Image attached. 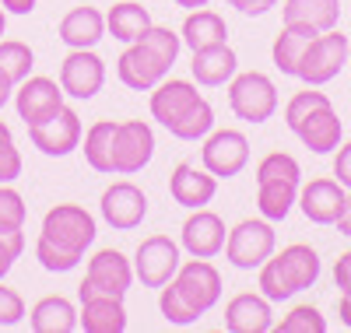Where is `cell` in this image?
<instances>
[{"mask_svg": "<svg viewBox=\"0 0 351 333\" xmlns=\"http://www.w3.org/2000/svg\"><path fill=\"white\" fill-rule=\"evenodd\" d=\"M215 130V109H211V102L208 99H200L180 123H176L169 134L176 137V140H204Z\"/></svg>", "mask_w": 351, "mask_h": 333, "instance_id": "34", "label": "cell"}, {"mask_svg": "<svg viewBox=\"0 0 351 333\" xmlns=\"http://www.w3.org/2000/svg\"><path fill=\"white\" fill-rule=\"evenodd\" d=\"M344 200H348V190L337 179H309L306 186H299V207L313 225H337Z\"/></svg>", "mask_w": 351, "mask_h": 333, "instance_id": "17", "label": "cell"}, {"mask_svg": "<svg viewBox=\"0 0 351 333\" xmlns=\"http://www.w3.org/2000/svg\"><path fill=\"white\" fill-rule=\"evenodd\" d=\"M4 25H8V11L0 8V36H4Z\"/></svg>", "mask_w": 351, "mask_h": 333, "instance_id": "52", "label": "cell"}, {"mask_svg": "<svg viewBox=\"0 0 351 333\" xmlns=\"http://www.w3.org/2000/svg\"><path fill=\"white\" fill-rule=\"evenodd\" d=\"M25 218H28L25 197H21L11 183H0V232L25 228Z\"/></svg>", "mask_w": 351, "mask_h": 333, "instance_id": "40", "label": "cell"}, {"mask_svg": "<svg viewBox=\"0 0 351 333\" xmlns=\"http://www.w3.org/2000/svg\"><path fill=\"white\" fill-rule=\"evenodd\" d=\"M260 179H295V183H302V165L288 151H271L256 165V183Z\"/></svg>", "mask_w": 351, "mask_h": 333, "instance_id": "38", "label": "cell"}, {"mask_svg": "<svg viewBox=\"0 0 351 333\" xmlns=\"http://www.w3.org/2000/svg\"><path fill=\"white\" fill-rule=\"evenodd\" d=\"M176 8H186V11H197V8H208L211 0H172Z\"/></svg>", "mask_w": 351, "mask_h": 333, "instance_id": "51", "label": "cell"}, {"mask_svg": "<svg viewBox=\"0 0 351 333\" xmlns=\"http://www.w3.org/2000/svg\"><path fill=\"white\" fill-rule=\"evenodd\" d=\"M225 238H228L225 221L215 210L197 207V210H190V218L180 228V249H186L190 256H200V260H215L218 253H225Z\"/></svg>", "mask_w": 351, "mask_h": 333, "instance_id": "15", "label": "cell"}, {"mask_svg": "<svg viewBox=\"0 0 351 333\" xmlns=\"http://www.w3.org/2000/svg\"><path fill=\"white\" fill-rule=\"evenodd\" d=\"M158 309H162L165 323H172V326H193L200 319V312L180 295V288H176L172 281L158 288Z\"/></svg>", "mask_w": 351, "mask_h": 333, "instance_id": "35", "label": "cell"}, {"mask_svg": "<svg viewBox=\"0 0 351 333\" xmlns=\"http://www.w3.org/2000/svg\"><path fill=\"white\" fill-rule=\"evenodd\" d=\"M232 8H236L239 14H250V18H256V14H267L271 8H278V0H228Z\"/></svg>", "mask_w": 351, "mask_h": 333, "instance_id": "46", "label": "cell"}, {"mask_svg": "<svg viewBox=\"0 0 351 333\" xmlns=\"http://www.w3.org/2000/svg\"><path fill=\"white\" fill-rule=\"evenodd\" d=\"M81 309H77V326L84 333H123L127 330V309H123V298H112V295H88L77 298Z\"/></svg>", "mask_w": 351, "mask_h": 333, "instance_id": "23", "label": "cell"}, {"mask_svg": "<svg viewBox=\"0 0 351 333\" xmlns=\"http://www.w3.org/2000/svg\"><path fill=\"white\" fill-rule=\"evenodd\" d=\"M36 67V53L28 42H18V39H4L0 42V71L8 74L11 84H21Z\"/></svg>", "mask_w": 351, "mask_h": 333, "instance_id": "32", "label": "cell"}, {"mask_svg": "<svg viewBox=\"0 0 351 333\" xmlns=\"http://www.w3.org/2000/svg\"><path fill=\"white\" fill-rule=\"evenodd\" d=\"M204 95L197 92L193 81H183V77H162L155 88H152V119H158V127L172 130L180 119L200 102Z\"/></svg>", "mask_w": 351, "mask_h": 333, "instance_id": "16", "label": "cell"}, {"mask_svg": "<svg viewBox=\"0 0 351 333\" xmlns=\"http://www.w3.org/2000/svg\"><path fill=\"white\" fill-rule=\"evenodd\" d=\"M334 175L344 190H351V140L334 151Z\"/></svg>", "mask_w": 351, "mask_h": 333, "instance_id": "44", "label": "cell"}, {"mask_svg": "<svg viewBox=\"0 0 351 333\" xmlns=\"http://www.w3.org/2000/svg\"><path fill=\"white\" fill-rule=\"evenodd\" d=\"M141 46H148L155 56H158V64L165 67V71H172V64L180 60V49H183V39H180V32H172L169 25H152L148 32H144L141 39H137Z\"/></svg>", "mask_w": 351, "mask_h": 333, "instance_id": "33", "label": "cell"}, {"mask_svg": "<svg viewBox=\"0 0 351 333\" xmlns=\"http://www.w3.org/2000/svg\"><path fill=\"white\" fill-rule=\"evenodd\" d=\"M56 36L67 49H95L102 39H106V14L99 8H71L60 25H56Z\"/></svg>", "mask_w": 351, "mask_h": 333, "instance_id": "22", "label": "cell"}, {"mask_svg": "<svg viewBox=\"0 0 351 333\" xmlns=\"http://www.w3.org/2000/svg\"><path fill=\"white\" fill-rule=\"evenodd\" d=\"M200 165L215 179H232L250 165V140L243 130H211L200 147Z\"/></svg>", "mask_w": 351, "mask_h": 333, "instance_id": "10", "label": "cell"}, {"mask_svg": "<svg viewBox=\"0 0 351 333\" xmlns=\"http://www.w3.org/2000/svg\"><path fill=\"white\" fill-rule=\"evenodd\" d=\"M21 169H25V162H21L18 144H14V134L4 119H0V183H14L21 175Z\"/></svg>", "mask_w": 351, "mask_h": 333, "instance_id": "41", "label": "cell"}, {"mask_svg": "<svg viewBox=\"0 0 351 333\" xmlns=\"http://www.w3.org/2000/svg\"><path fill=\"white\" fill-rule=\"evenodd\" d=\"M28 312H25V298L14 291V288H8L4 281H0V326H18L21 319H25Z\"/></svg>", "mask_w": 351, "mask_h": 333, "instance_id": "43", "label": "cell"}, {"mask_svg": "<svg viewBox=\"0 0 351 333\" xmlns=\"http://www.w3.org/2000/svg\"><path fill=\"white\" fill-rule=\"evenodd\" d=\"M348 67H351V53H348Z\"/></svg>", "mask_w": 351, "mask_h": 333, "instance_id": "53", "label": "cell"}, {"mask_svg": "<svg viewBox=\"0 0 351 333\" xmlns=\"http://www.w3.org/2000/svg\"><path fill=\"white\" fill-rule=\"evenodd\" d=\"M172 284L180 288V295L190 301L200 316H208L218 301H221V274H218V267H215L211 260L193 256L190 263H180Z\"/></svg>", "mask_w": 351, "mask_h": 333, "instance_id": "11", "label": "cell"}, {"mask_svg": "<svg viewBox=\"0 0 351 333\" xmlns=\"http://www.w3.org/2000/svg\"><path fill=\"white\" fill-rule=\"evenodd\" d=\"M180 39L190 53L197 49H208V46H221L228 42V25L218 11H208V8H197L186 14L183 28H180Z\"/></svg>", "mask_w": 351, "mask_h": 333, "instance_id": "26", "label": "cell"}, {"mask_svg": "<svg viewBox=\"0 0 351 333\" xmlns=\"http://www.w3.org/2000/svg\"><path fill=\"white\" fill-rule=\"evenodd\" d=\"M99 214L109 228L116 232H130L137 228L144 218H148V193H144L141 186L127 183V179H120V183H112L102 190V200H99Z\"/></svg>", "mask_w": 351, "mask_h": 333, "instance_id": "13", "label": "cell"}, {"mask_svg": "<svg viewBox=\"0 0 351 333\" xmlns=\"http://www.w3.org/2000/svg\"><path fill=\"white\" fill-rule=\"evenodd\" d=\"M348 53H351V39L341 36L337 28H330V32H319L309 39L302 60H299V71L295 77L302 84H313V88H324L330 84L344 67H348Z\"/></svg>", "mask_w": 351, "mask_h": 333, "instance_id": "2", "label": "cell"}, {"mask_svg": "<svg viewBox=\"0 0 351 333\" xmlns=\"http://www.w3.org/2000/svg\"><path fill=\"white\" fill-rule=\"evenodd\" d=\"M155 21H152V11L141 8L137 0H112V8L106 14V32L112 39H120L123 46L137 42L144 32H148Z\"/></svg>", "mask_w": 351, "mask_h": 333, "instance_id": "27", "label": "cell"}, {"mask_svg": "<svg viewBox=\"0 0 351 333\" xmlns=\"http://www.w3.org/2000/svg\"><path fill=\"white\" fill-rule=\"evenodd\" d=\"M11 95H14V84L8 81V74L0 71V109H4L8 102H11Z\"/></svg>", "mask_w": 351, "mask_h": 333, "instance_id": "50", "label": "cell"}, {"mask_svg": "<svg viewBox=\"0 0 351 333\" xmlns=\"http://www.w3.org/2000/svg\"><path fill=\"white\" fill-rule=\"evenodd\" d=\"M14 109L25 127H39L46 119H53L64 109V88L60 81L43 77V74H28L21 84H14Z\"/></svg>", "mask_w": 351, "mask_h": 333, "instance_id": "8", "label": "cell"}, {"mask_svg": "<svg viewBox=\"0 0 351 333\" xmlns=\"http://www.w3.org/2000/svg\"><path fill=\"white\" fill-rule=\"evenodd\" d=\"M218 193V179L208 172V169H197L190 162H180L169 175V197L186 207V210H197V207H208Z\"/></svg>", "mask_w": 351, "mask_h": 333, "instance_id": "18", "label": "cell"}, {"mask_svg": "<svg viewBox=\"0 0 351 333\" xmlns=\"http://www.w3.org/2000/svg\"><path fill=\"white\" fill-rule=\"evenodd\" d=\"M116 77H120L130 92H152L162 77H169V71L158 64V56L148 46L130 42L120 53V60H116Z\"/></svg>", "mask_w": 351, "mask_h": 333, "instance_id": "20", "label": "cell"}, {"mask_svg": "<svg viewBox=\"0 0 351 333\" xmlns=\"http://www.w3.org/2000/svg\"><path fill=\"white\" fill-rule=\"evenodd\" d=\"M316 32H309V28H299V25H285L281 32L274 36V46H271V56H274V67L285 74V77H295L299 71V60L309 46Z\"/></svg>", "mask_w": 351, "mask_h": 333, "instance_id": "30", "label": "cell"}, {"mask_svg": "<svg viewBox=\"0 0 351 333\" xmlns=\"http://www.w3.org/2000/svg\"><path fill=\"white\" fill-rule=\"evenodd\" d=\"M112 127H116L112 119H99V123H92L81 137L84 162L102 175H112Z\"/></svg>", "mask_w": 351, "mask_h": 333, "instance_id": "31", "label": "cell"}, {"mask_svg": "<svg viewBox=\"0 0 351 333\" xmlns=\"http://www.w3.org/2000/svg\"><path fill=\"white\" fill-rule=\"evenodd\" d=\"M106 84V60L95 49H71L60 64V88L71 99H95Z\"/></svg>", "mask_w": 351, "mask_h": 333, "instance_id": "12", "label": "cell"}, {"mask_svg": "<svg viewBox=\"0 0 351 333\" xmlns=\"http://www.w3.org/2000/svg\"><path fill=\"white\" fill-rule=\"evenodd\" d=\"M81 137H84L81 116L71 106H64L53 119H46V123H39V127H28V140H32V147H39L43 155H49V158H67L71 151L81 147Z\"/></svg>", "mask_w": 351, "mask_h": 333, "instance_id": "14", "label": "cell"}, {"mask_svg": "<svg viewBox=\"0 0 351 333\" xmlns=\"http://www.w3.org/2000/svg\"><path fill=\"white\" fill-rule=\"evenodd\" d=\"M334 288L341 295H351V249L341 253L337 263H334Z\"/></svg>", "mask_w": 351, "mask_h": 333, "instance_id": "45", "label": "cell"}, {"mask_svg": "<svg viewBox=\"0 0 351 333\" xmlns=\"http://www.w3.org/2000/svg\"><path fill=\"white\" fill-rule=\"evenodd\" d=\"M180 242L169 235H148L134 253V278L144 288H162L180 270Z\"/></svg>", "mask_w": 351, "mask_h": 333, "instance_id": "9", "label": "cell"}, {"mask_svg": "<svg viewBox=\"0 0 351 333\" xmlns=\"http://www.w3.org/2000/svg\"><path fill=\"white\" fill-rule=\"evenodd\" d=\"M43 238H49L53 246H64L71 253H81L95 242L99 235V225H95V214L84 210L81 204H56L43 214Z\"/></svg>", "mask_w": 351, "mask_h": 333, "instance_id": "3", "label": "cell"}, {"mask_svg": "<svg viewBox=\"0 0 351 333\" xmlns=\"http://www.w3.org/2000/svg\"><path fill=\"white\" fill-rule=\"evenodd\" d=\"M155 158V130L144 119H123L112 127V175H134Z\"/></svg>", "mask_w": 351, "mask_h": 333, "instance_id": "7", "label": "cell"}, {"mask_svg": "<svg viewBox=\"0 0 351 333\" xmlns=\"http://www.w3.org/2000/svg\"><path fill=\"white\" fill-rule=\"evenodd\" d=\"M337 232L351 238V193H348V200H344V210H341V218H337Z\"/></svg>", "mask_w": 351, "mask_h": 333, "instance_id": "48", "label": "cell"}, {"mask_svg": "<svg viewBox=\"0 0 351 333\" xmlns=\"http://www.w3.org/2000/svg\"><path fill=\"white\" fill-rule=\"evenodd\" d=\"M228 109L236 112L243 123H267L278 112V88L267 74L246 71L228 81Z\"/></svg>", "mask_w": 351, "mask_h": 333, "instance_id": "5", "label": "cell"}, {"mask_svg": "<svg viewBox=\"0 0 351 333\" xmlns=\"http://www.w3.org/2000/svg\"><path fill=\"white\" fill-rule=\"evenodd\" d=\"M299 140H302V147H309L313 155H330V151H337L341 147V137H344V127H341V116H337V109L327 102V106H319V109H313L302 123L291 130Z\"/></svg>", "mask_w": 351, "mask_h": 333, "instance_id": "21", "label": "cell"}, {"mask_svg": "<svg viewBox=\"0 0 351 333\" xmlns=\"http://www.w3.org/2000/svg\"><path fill=\"white\" fill-rule=\"evenodd\" d=\"M130 284H134V263L120 249H99L88 260L84 281L77 284V298H88V295L123 298L130 291Z\"/></svg>", "mask_w": 351, "mask_h": 333, "instance_id": "6", "label": "cell"}, {"mask_svg": "<svg viewBox=\"0 0 351 333\" xmlns=\"http://www.w3.org/2000/svg\"><path fill=\"white\" fill-rule=\"evenodd\" d=\"M330 99H327V92H319V88H313V84H306V92H295L288 102H285V127L288 130H295L302 119L313 112V109H319V106H327Z\"/></svg>", "mask_w": 351, "mask_h": 333, "instance_id": "36", "label": "cell"}, {"mask_svg": "<svg viewBox=\"0 0 351 333\" xmlns=\"http://www.w3.org/2000/svg\"><path fill=\"white\" fill-rule=\"evenodd\" d=\"M274 301L263 298V295H253V291H243L236 298H228L225 306V330L228 333H267L274 330Z\"/></svg>", "mask_w": 351, "mask_h": 333, "instance_id": "19", "label": "cell"}, {"mask_svg": "<svg viewBox=\"0 0 351 333\" xmlns=\"http://www.w3.org/2000/svg\"><path fill=\"white\" fill-rule=\"evenodd\" d=\"M190 74L200 88H221L228 84L232 77L239 74V56L228 42L221 46H208V49H197L193 53V64H190Z\"/></svg>", "mask_w": 351, "mask_h": 333, "instance_id": "24", "label": "cell"}, {"mask_svg": "<svg viewBox=\"0 0 351 333\" xmlns=\"http://www.w3.org/2000/svg\"><path fill=\"white\" fill-rule=\"evenodd\" d=\"M25 253V232L21 228H11V232H0V281L11 274L14 260Z\"/></svg>", "mask_w": 351, "mask_h": 333, "instance_id": "42", "label": "cell"}, {"mask_svg": "<svg viewBox=\"0 0 351 333\" xmlns=\"http://www.w3.org/2000/svg\"><path fill=\"white\" fill-rule=\"evenodd\" d=\"M274 330L278 333H327V319L316 306H295Z\"/></svg>", "mask_w": 351, "mask_h": 333, "instance_id": "39", "label": "cell"}, {"mask_svg": "<svg viewBox=\"0 0 351 333\" xmlns=\"http://www.w3.org/2000/svg\"><path fill=\"white\" fill-rule=\"evenodd\" d=\"M0 8H4L8 14H32L36 0H0Z\"/></svg>", "mask_w": 351, "mask_h": 333, "instance_id": "47", "label": "cell"}, {"mask_svg": "<svg viewBox=\"0 0 351 333\" xmlns=\"http://www.w3.org/2000/svg\"><path fill=\"white\" fill-rule=\"evenodd\" d=\"M285 25H299L309 32H330L341 21V0H285L281 8Z\"/></svg>", "mask_w": 351, "mask_h": 333, "instance_id": "25", "label": "cell"}, {"mask_svg": "<svg viewBox=\"0 0 351 333\" xmlns=\"http://www.w3.org/2000/svg\"><path fill=\"white\" fill-rule=\"evenodd\" d=\"M28 326L36 333H74L77 330V309L64 295H46L32 306V312H28Z\"/></svg>", "mask_w": 351, "mask_h": 333, "instance_id": "28", "label": "cell"}, {"mask_svg": "<svg viewBox=\"0 0 351 333\" xmlns=\"http://www.w3.org/2000/svg\"><path fill=\"white\" fill-rule=\"evenodd\" d=\"M299 186L295 179H260L256 183V210L267 221H285L291 214V207L299 204Z\"/></svg>", "mask_w": 351, "mask_h": 333, "instance_id": "29", "label": "cell"}, {"mask_svg": "<svg viewBox=\"0 0 351 333\" xmlns=\"http://www.w3.org/2000/svg\"><path fill=\"white\" fill-rule=\"evenodd\" d=\"M319 281V253L306 242H291L281 253L260 263V295L271 301H288Z\"/></svg>", "mask_w": 351, "mask_h": 333, "instance_id": "1", "label": "cell"}, {"mask_svg": "<svg viewBox=\"0 0 351 333\" xmlns=\"http://www.w3.org/2000/svg\"><path fill=\"white\" fill-rule=\"evenodd\" d=\"M278 249V235H274V221L267 218H246L225 238V260L236 270H260V263L274 256Z\"/></svg>", "mask_w": 351, "mask_h": 333, "instance_id": "4", "label": "cell"}, {"mask_svg": "<svg viewBox=\"0 0 351 333\" xmlns=\"http://www.w3.org/2000/svg\"><path fill=\"white\" fill-rule=\"evenodd\" d=\"M36 260H39L43 270H49V274H67V270H74L84 256H81V253H71V249H64V246H53L49 238L39 235V242H36Z\"/></svg>", "mask_w": 351, "mask_h": 333, "instance_id": "37", "label": "cell"}, {"mask_svg": "<svg viewBox=\"0 0 351 333\" xmlns=\"http://www.w3.org/2000/svg\"><path fill=\"white\" fill-rule=\"evenodd\" d=\"M337 319L351 330V295H341V301H337Z\"/></svg>", "mask_w": 351, "mask_h": 333, "instance_id": "49", "label": "cell"}]
</instances>
